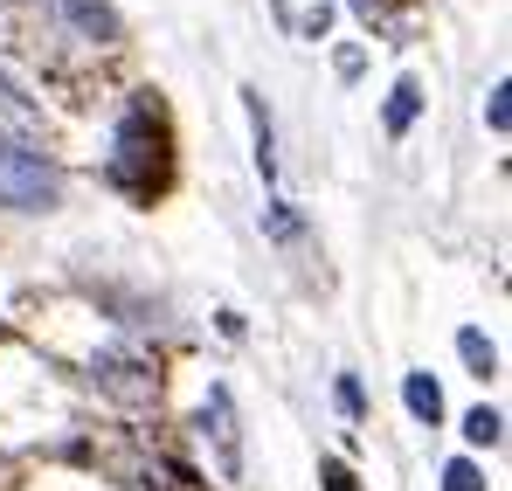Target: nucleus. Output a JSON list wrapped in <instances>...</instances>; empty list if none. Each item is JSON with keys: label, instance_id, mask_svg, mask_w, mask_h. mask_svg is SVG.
<instances>
[{"label": "nucleus", "instance_id": "f257e3e1", "mask_svg": "<svg viewBox=\"0 0 512 491\" xmlns=\"http://www.w3.org/2000/svg\"><path fill=\"white\" fill-rule=\"evenodd\" d=\"M173 180V132H167V104L153 90H139L118 125H111V153H104V187H118L125 201H160Z\"/></svg>", "mask_w": 512, "mask_h": 491}, {"label": "nucleus", "instance_id": "f03ea898", "mask_svg": "<svg viewBox=\"0 0 512 491\" xmlns=\"http://www.w3.org/2000/svg\"><path fill=\"white\" fill-rule=\"evenodd\" d=\"M56 201H63L56 160H49L35 139H21V132L0 125V208H14V215H49Z\"/></svg>", "mask_w": 512, "mask_h": 491}, {"label": "nucleus", "instance_id": "7ed1b4c3", "mask_svg": "<svg viewBox=\"0 0 512 491\" xmlns=\"http://www.w3.org/2000/svg\"><path fill=\"white\" fill-rule=\"evenodd\" d=\"M201 436L215 443V464H222V478L236 485L243 478V415H236V395L215 381L208 388V402H201Z\"/></svg>", "mask_w": 512, "mask_h": 491}, {"label": "nucleus", "instance_id": "20e7f679", "mask_svg": "<svg viewBox=\"0 0 512 491\" xmlns=\"http://www.w3.org/2000/svg\"><path fill=\"white\" fill-rule=\"evenodd\" d=\"M90 381H97L111 402H125V409H146V402H160V374H153L139 353H97Z\"/></svg>", "mask_w": 512, "mask_h": 491}, {"label": "nucleus", "instance_id": "39448f33", "mask_svg": "<svg viewBox=\"0 0 512 491\" xmlns=\"http://www.w3.org/2000/svg\"><path fill=\"white\" fill-rule=\"evenodd\" d=\"M56 14H63L70 35H84L97 49H118V42H125V21H118V7H104V0H56Z\"/></svg>", "mask_w": 512, "mask_h": 491}, {"label": "nucleus", "instance_id": "423d86ee", "mask_svg": "<svg viewBox=\"0 0 512 491\" xmlns=\"http://www.w3.org/2000/svg\"><path fill=\"white\" fill-rule=\"evenodd\" d=\"M243 104H250V139H256V173H263V180H277V132H270V104H263V90H243Z\"/></svg>", "mask_w": 512, "mask_h": 491}, {"label": "nucleus", "instance_id": "0eeeda50", "mask_svg": "<svg viewBox=\"0 0 512 491\" xmlns=\"http://www.w3.org/2000/svg\"><path fill=\"white\" fill-rule=\"evenodd\" d=\"M416 111H423V83L402 77L395 90H388V111H381V125H388V139H402L409 125H416Z\"/></svg>", "mask_w": 512, "mask_h": 491}, {"label": "nucleus", "instance_id": "6e6552de", "mask_svg": "<svg viewBox=\"0 0 512 491\" xmlns=\"http://www.w3.org/2000/svg\"><path fill=\"white\" fill-rule=\"evenodd\" d=\"M402 402H409L416 422H443V388H436L429 374H409V381H402Z\"/></svg>", "mask_w": 512, "mask_h": 491}, {"label": "nucleus", "instance_id": "1a4fd4ad", "mask_svg": "<svg viewBox=\"0 0 512 491\" xmlns=\"http://www.w3.org/2000/svg\"><path fill=\"white\" fill-rule=\"evenodd\" d=\"M457 353H464V367H471V374H478V381H485V374H499V353H492V339H485V332H457Z\"/></svg>", "mask_w": 512, "mask_h": 491}, {"label": "nucleus", "instance_id": "9d476101", "mask_svg": "<svg viewBox=\"0 0 512 491\" xmlns=\"http://www.w3.org/2000/svg\"><path fill=\"white\" fill-rule=\"evenodd\" d=\"M499 429H506V422H499V409H471V415H464V436H471V443H485V450L499 443Z\"/></svg>", "mask_w": 512, "mask_h": 491}, {"label": "nucleus", "instance_id": "9b49d317", "mask_svg": "<svg viewBox=\"0 0 512 491\" xmlns=\"http://www.w3.org/2000/svg\"><path fill=\"white\" fill-rule=\"evenodd\" d=\"M443 491H485V471H478L471 457H457V464L443 471Z\"/></svg>", "mask_w": 512, "mask_h": 491}, {"label": "nucleus", "instance_id": "f8f14e48", "mask_svg": "<svg viewBox=\"0 0 512 491\" xmlns=\"http://www.w3.org/2000/svg\"><path fill=\"white\" fill-rule=\"evenodd\" d=\"M506 97H512L506 83H492V97H485V125H492L499 139H506V125H512V104H506Z\"/></svg>", "mask_w": 512, "mask_h": 491}, {"label": "nucleus", "instance_id": "ddd939ff", "mask_svg": "<svg viewBox=\"0 0 512 491\" xmlns=\"http://www.w3.org/2000/svg\"><path fill=\"white\" fill-rule=\"evenodd\" d=\"M319 485H326V491H360V478L346 471L340 457H326V464H319Z\"/></svg>", "mask_w": 512, "mask_h": 491}, {"label": "nucleus", "instance_id": "4468645a", "mask_svg": "<svg viewBox=\"0 0 512 491\" xmlns=\"http://www.w3.org/2000/svg\"><path fill=\"white\" fill-rule=\"evenodd\" d=\"M270 236H277V243H298V215H291V208H284V201H277V208H270Z\"/></svg>", "mask_w": 512, "mask_h": 491}, {"label": "nucleus", "instance_id": "2eb2a0df", "mask_svg": "<svg viewBox=\"0 0 512 491\" xmlns=\"http://www.w3.org/2000/svg\"><path fill=\"white\" fill-rule=\"evenodd\" d=\"M340 409H346V415L367 409V395H360V381H353V374H340Z\"/></svg>", "mask_w": 512, "mask_h": 491}, {"label": "nucleus", "instance_id": "dca6fc26", "mask_svg": "<svg viewBox=\"0 0 512 491\" xmlns=\"http://www.w3.org/2000/svg\"><path fill=\"white\" fill-rule=\"evenodd\" d=\"M312 7H333V0H312Z\"/></svg>", "mask_w": 512, "mask_h": 491}, {"label": "nucleus", "instance_id": "f3484780", "mask_svg": "<svg viewBox=\"0 0 512 491\" xmlns=\"http://www.w3.org/2000/svg\"><path fill=\"white\" fill-rule=\"evenodd\" d=\"M7 7H14V0H7Z\"/></svg>", "mask_w": 512, "mask_h": 491}]
</instances>
